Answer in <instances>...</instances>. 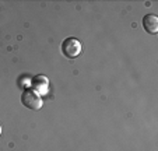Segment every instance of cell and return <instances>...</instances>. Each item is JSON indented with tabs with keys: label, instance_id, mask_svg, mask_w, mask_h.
I'll use <instances>...</instances> for the list:
<instances>
[{
	"label": "cell",
	"instance_id": "6da1fadb",
	"mask_svg": "<svg viewBox=\"0 0 158 151\" xmlns=\"http://www.w3.org/2000/svg\"><path fill=\"white\" fill-rule=\"evenodd\" d=\"M21 102L24 107H27L31 111H39L42 108V98L39 94H36L34 90H25L21 94Z\"/></svg>",
	"mask_w": 158,
	"mask_h": 151
},
{
	"label": "cell",
	"instance_id": "7a4b0ae2",
	"mask_svg": "<svg viewBox=\"0 0 158 151\" xmlns=\"http://www.w3.org/2000/svg\"><path fill=\"white\" fill-rule=\"evenodd\" d=\"M62 52L66 57L76 59L81 53V42L77 38H66L62 44Z\"/></svg>",
	"mask_w": 158,
	"mask_h": 151
},
{
	"label": "cell",
	"instance_id": "3957f363",
	"mask_svg": "<svg viewBox=\"0 0 158 151\" xmlns=\"http://www.w3.org/2000/svg\"><path fill=\"white\" fill-rule=\"evenodd\" d=\"M31 90H34V91H35L36 94H39V95H45L46 92H48V90H49L48 77L41 76V74L35 76V77L32 78V81H31Z\"/></svg>",
	"mask_w": 158,
	"mask_h": 151
},
{
	"label": "cell",
	"instance_id": "277c9868",
	"mask_svg": "<svg viewBox=\"0 0 158 151\" xmlns=\"http://www.w3.org/2000/svg\"><path fill=\"white\" fill-rule=\"evenodd\" d=\"M143 27L147 32L157 34L158 32V17L154 14H147L143 17Z\"/></svg>",
	"mask_w": 158,
	"mask_h": 151
},
{
	"label": "cell",
	"instance_id": "5b68a950",
	"mask_svg": "<svg viewBox=\"0 0 158 151\" xmlns=\"http://www.w3.org/2000/svg\"><path fill=\"white\" fill-rule=\"evenodd\" d=\"M0 136H2V126H0Z\"/></svg>",
	"mask_w": 158,
	"mask_h": 151
}]
</instances>
